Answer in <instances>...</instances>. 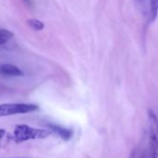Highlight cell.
Segmentation results:
<instances>
[{"mask_svg": "<svg viewBox=\"0 0 158 158\" xmlns=\"http://www.w3.org/2000/svg\"><path fill=\"white\" fill-rule=\"evenodd\" d=\"M138 2H139V3H141V2H143V0H137Z\"/></svg>", "mask_w": 158, "mask_h": 158, "instance_id": "8fae6325", "label": "cell"}, {"mask_svg": "<svg viewBox=\"0 0 158 158\" xmlns=\"http://www.w3.org/2000/svg\"><path fill=\"white\" fill-rule=\"evenodd\" d=\"M5 133H6V131H5L4 129H1V128H0V139H1L4 137Z\"/></svg>", "mask_w": 158, "mask_h": 158, "instance_id": "9c48e42d", "label": "cell"}, {"mask_svg": "<svg viewBox=\"0 0 158 158\" xmlns=\"http://www.w3.org/2000/svg\"><path fill=\"white\" fill-rule=\"evenodd\" d=\"M23 1L26 3V4H28V5H31L32 3H31V0H23Z\"/></svg>", "mask_w": 158, "mask_h": 158, "instance_id": "30bf717a", "label": "cell"}, {"mask_svg": "<svg viewBox=\"0 0 158 158\" xmlns=\"http://www.w3.org/2000/svg\"><path fill=\"white\" fill-rule=\"evenodd\" d=\"M27 23H28L29 27L35 31H41L45 28L44 23L37 19H29L27 21Z\"/></svg>", "mask_w": 158, "mask_h": 158, "instance_id": "52a82bcc", "label": "cell"}, {"mask_svg": "<svg viewBox=\"0 0 158 158\" xmlns=\"http://www.w3.org/2000/svg\"><path fill=\"white\" fill-rule=\"evenodd\" d=\"M39 109L38 105L31 103H5L0 104V116L28 114Z\"/></svg>", "mask_w": 158, "mask_h": 158, "instance_id": "7a4b0ae2", "label": "cell"}, {"mask_svg": "<svg viewBox=\"0 0 158 158\" xmlns=\"http://www.w3.org/2000/svg\"><path fill=\"white\" fill-rule=\"evenodd\" d=\"M157 131L151 127L149 135V152L148 158H158V137Z\"/></svg>", "mask_w": 158, "mask_h": 158, "instance_id": "3957f363", "label": "cell"}, {"mask_svg": "<svg viewBox=\"0 0 158 158\" xmlns=\"http://www.w3.org/2000/svg\"><path fill=\"white\" fill-rule=\"evenodd\" d=\"M51 134V131L41 129V128H34L27 125H18L16 126L13 138L14 140L18 143L23 141H26L29 139H46Z\"/></svg>", "mask_w": 158, "mask_h": 158, "instance_id": "6da1fadb", "label": "cell"}, {"mask_svg": "<svg viewBox=\"0 0 158 158\" xmlns=\"http://www.w3.org/2000/svg\"><path fill=\"white\" fill-rule=\"evenodd\" d=\"M150 22L155 21L158 15V0H150Z\"/></svg>", "mask_w": 158, "mask_h": 158, "instance_id": "8992f818", "label": "cell"}, {"mask_svg": "<svg viewBox=\"0 0 158 158\" xmlns=\"http://www.w3.org/2000/svg\"><path fill=\"white\" fill-rule=\"evenodd\" d=\"M0 74L5 76H23V71L13 64L0 65Z\"/></svg>", "mask_w": 158, "mask_h": 158, "instance_id": "277c9868", "label": "cell"}, {"mask_svg": "<svg viewBox=\"0 0 158 158\" xmlns=\"http://www.w3.org/2000/svg\"><path fill=\"white\" fill-rule=\"evenodd\" d=\"M48 127H49V129H51L52 132L56 133L60 138H61L65 141L69 140L73 136V131L71 129H68V128H65V127H62L60 126L52 125V124H49Z\"/></svg>", "mask_w": 158, "mask_h": 158, "instance_id": "5b68a950", "label": "cell"}, {"mask_svg": "<svg viewBox=\"0 0 158 158\" xmlns=\"http://www.w3.org/2000/svg\"><path fill=\"white\" fill-rule=\"evenodd\" d=\"M12 37H13L12 32L6 30V29H0V45L6 44Z\"/></svg>", "mask_w": 158, "mask_h": 158, "instance_id": "ba28073f", "label": "cell"}]
</instances>
